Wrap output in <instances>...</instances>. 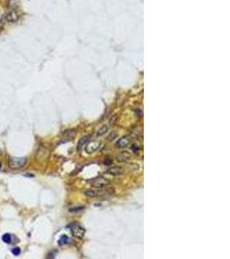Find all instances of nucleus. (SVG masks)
Listing matches in <instances>:
<instances>
[{"label": "nucleus", "mask_w": 230, "mask_h": 259, "mask_svg": "<svg viewBox=\"0 0 230 259\" xmlns=\"http://www.w3.org/2000/svg\"><path fill=\"white\" fill-rule=\"evenodd\" d=\"M26 158L25 157H10L9 158V166L11 168L17 169L20 168H23L26 164Z\"/></svg>", "instance_id": "nucleus-1"}, {"label": "nucleus", "mask_w": 230, "mask_h": 259, "mask_svg": "<svg viewBox=\"0 0 230 259\" xmlns=\"http://www.w3.org/2000/svg\"><path fill=\"white\" fill-rule=\"evenodd\" d=\"M89 183L96 188H103L110 184V181L103 177H98L89 181Z\"/></svg>", "instance_id": "nucleus-2"}, {"label": "nucleus", "mask_w": 230, "mask_h": 259, "mask_svg": "<svg viewBox=\"0 0 230 259\" xmlns=\"http://www.w3.org/2000/svg\"><path fill=\"white\" fill-rule=\"evenodd\" d=\"M71 231L73 234L74 237L77 238H83L85 233V230L82 226H80L78 224H72L71 226Z\"/></svg>", "instance_id": "nucleus-3"}, {"label": "nucleus", "mask_w": 230, "mask_h": 259, "mask_svg": "<svg viewBox=\"0 0 230 259\" xmlns=\"http://www.w3.org/2000/svg\"><path fill=\"white\" fill-rule=\"evenodd\" d=\"M100 142L98 141H92L90 142L89 143L86 144L85 146V152L87 154H92L94 152H96L100 147Z\"/></svg>", "instance_id": "nucleus-4"}, {"label": "nucleus", "mask_w": 230, "mask_h": 259, "mask_svg": "<svg viewBox=\"0 0 230 259\" xmlns=\"http://www.w3.org/2000/svg\"><path fill=\"white\" fill-rule=\"evenodd\" d=\"M107 191L102 190L101 188H97V189H87L85 191H84V194L87 197L90 198H95V197H98L101 195H103Z\"/></svg>", "instance_id": "nucleus-5"}, {"label": "nucleus", "mask_w": 230, "mask_h": 259, "mask_svg": "<svg viewBox=\"0 0 230 259\" xmlns=\"http://www.w3.org/2000/svg\"><path fill=\"white\" fill-rule=\"evenodd\" d=\"M18 18H19V16L15 10H10L5 15V20L8 21L9 23H16L18 20Z\"/></svg>", "instance_id": "nucleus-6"}, {"label": "nucleus", "mask_w": 230, "mask_h": 259, "mask_svg": "<svg viewBox=\"0 0 230 259\" xmlns=\"http://www.w3.org/2000/svg\"><path fill=\"white\" fill-rule=\"evenodd\" d=\"M107 173L110 175H113V176H117V175H121L124 173V169L122 168V167H118V166H116V167H111L107 169Z\"/></svg>", "instance_id": "nucleus-7"}, {"label": "nucleus", "mask_w": 230, "mask_h": 259, "mask_svg": "<svg viewBox=\"0 0 230 259\" xmlns=\"http://www.w3.org/2000/svg\"><path fill=\"white\" fill-rule=\"evenodd\" d=\"M131 143V137L129 136H123L122 138H120L117 143H116V146L118 148H126L127 146H129Z\"/></svg>", "instance_id": "nucleus-8"}, {"label": "nucleus", "mask_w": 230, "mask_h": 259, "mask_svg": "<svg viewBox=\"0 0 230 259\" xmlns=\"http://www.w3.org/2000/svg\"><path fill=\"white\" fill-rule=\"evenodd\" d=\"M131 154L129 151H123L116 156V160L120 162H126L131 159Z\"/></svg>", "instance_id": "nucleus-9"}, {"label": "nucleus", "mask_w": 230, "mask_h": 259, "mask_svg": "<svg viewBox=\"0 0 230 259\" xmlns=\"http://www.w3.org/2000/svg\"><path fill=\"white\" fill-rule=\"evenodd\" d=\"M76 136V133L74 130H67L64 133V136H63V140L66 142V141H70V140H72Z\"/></svg>", "instance_id": "nucleus-10"}, {"label": "nucleus", "mask_w": 230, "mask_h": 259, "mask_svg": "<svg viewBox=\"0 0 230 259\" xmlns=\"http://www.w3.org/2000/svg\"><path fill=\"white\" fill-rule=\"evenodd\" d=\"M88 141H89V136H84V137H82V138L79 141V143H78V149H79V150L82 149V148L87 143Z\"/></svg>", "instance_id": "nucleus-11"}, {"label": "nucleus", "mask_w": 230, "mask_h": 259, "mask_svg": "<svg viewBox=\"0 0 230 259\" xmlns=\"http://www.w3.org/2000/svg\"><path fill=\"white\" fill-rule=\"evenodd\" d=\"M108 130H109V127H108L107 125H103V126H102V127L98 130V132H97V136H102L105 135L106 132L108 131Z\"/></svg>", "instance_id": "nucleus-12"}, {"label": "nucleus", "mask_w": 230, "mask_h": 259, "mask_svg": "<svg viewBox=\"0 0 230 259\" xmlns=\"http://www.w3.org/2000/svg\"><path fill=\"white\" fill-rule=\"evenodd\" d=\"M2 240H3L4 243H6V244H10V241H11V237H10V234L6 233V234L3 235V237H2Z\"/></svg>", "instance_id": "nucleus-13"}, {"label": "nucleus", "mask_w": 230, "mask_h": 259, "mask_svg": "<svg viewBox=\"0 0 230 259\" xmlns=\"http://www.w3.org/2000/svg\"><path fill=\"white\" fill-rule=\"evenodd\" d=\"M68 238H67V236L66 235H63V236H61V238H60V240H59V244L60 245H63V244H66L67 242H68Z\"/></svg>", "instance_id": "nucleus-14"}, {"label": "nucleus", "mask_w": 230, "mask_h": 259, "mask_svg": "<svg viewBox=\"0 0 230 259\" xmlns=\"http://www.w3.org/2000/svg\"><path fill=\"white\" fill-rule=\"evenodd\" d=\"M12 253L14 254V256H19V254L21 253V250L18 247H16L12 250Z\"/></svg>", "instance_id": "nucleus-15"}, {"label": "nucleus", "mask_w": 230, "mask_h": 259, "mask_svg": "<svg viewBox=\"0 0 230 259\" xmlns=\"http://www.w3.org/2000/svg\"><path fill=\"white\" fill-rule=\"evenodd\" d=\"M0 168H1V162H0Z\"/></svg>", "instance_id": "nucleus-16"}, {"label": "nucleus", "mask_w": 230, "mask_h": 259, "mask_svg": "<svg viewBox=\"0 0 230 259\" xmlns=\"http://www.w3.org/2000/svg\"><path fill=\"white\" fill-rule=\"evenodd\" d=\"M0 154H1V149H0Z\"/></svg>", "instance_id": "nucleus-17"}]
</instances>
